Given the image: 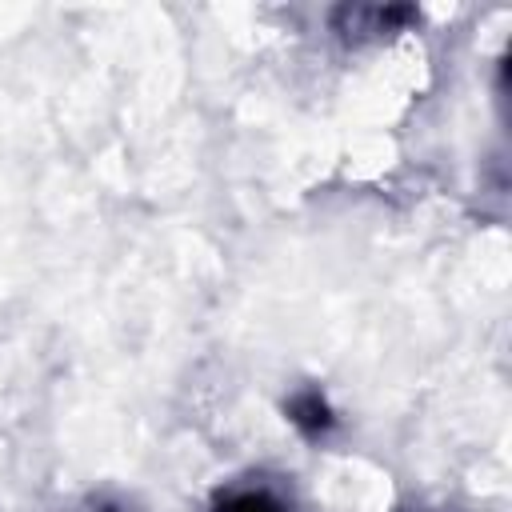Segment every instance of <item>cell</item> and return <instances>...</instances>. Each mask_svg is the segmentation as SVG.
<instances>
[{
    "mask_svg": "<svg viewBox=\"0 0 512 512\" xmlns=\"http://www.w3.org/2000/svg\"><path fill=\"white\" fill-rule=\"evenodd\" d=\"M216 512H284V504H280L272 492L248 488V492H232V496H224Z\"/></svg>",
    "mask_w": 512,
    "mask_h": 512,
    "instance_id": "7a4b0ae2",
    "label": "cell"
},
{
    "mask_svg": "<svg viewBox=\"0 0 512 512\" xmlns=\"http://www.w3.org/2000/svg\"><path fill=\"white\" fill-rule=\"evenodd\" d=\"M292 424H300V428L312 432V436L332 424V412H328V404L320 400V392H304V396L292 400Z\"/></svg>",
    "mask_w": 512,
    "mask_h": 512,
    "instance_id": "6da1fadb",
    "label": "cell"
}]
</instances>
